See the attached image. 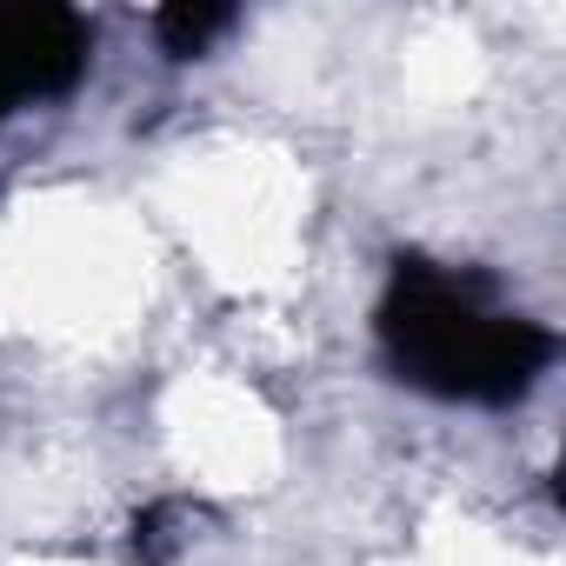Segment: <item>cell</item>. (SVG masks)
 I'll use <instances>...</instances> for the list:
<instances>
[{"instance_id":"6da1fadb","label":"cell","mask_w":566,"mask_h":566,"mask_svg":"<svg viewBox=\"0 0 566 566\" xmlns=\"http://www.w3.org/2000/svg\"><path fill=\"white\" fill-rule=\"evenodd\" d=\"M380 347L400 380L447 394V400H520L546 360L553 334L493 301L480 273L400 260L380 301Z\"/></svg>"},{"instance_id":"3957f363","label":"cell","mask_w":566,"mask_h":566,"mask_svg":"<svg viewBox=\"0 0 566 566\" xmlns=\"http://www.w3.org/2000/svg\"><path fill=\"white\" fill-rule=\"evenodd\" d=\"M154 28H160L167 54H200L213 34H227V28H233V14H227V8H167Z\"/></svg>"},{"instance_id":"7a4b0ae2","label":"cell","mask_w":566,"mask_h":566,"mask_svg":"<svg viewBox=\"0 0 566 566\" xmlns=\"http://www.w3.org/2000/svg\"><path fill=\"white\" fill-rule=\"evenodd\" d=\"M87 21L67 8H0V120L21 101L67 94L87 67Z\"/></svg>"}]
</instances>
